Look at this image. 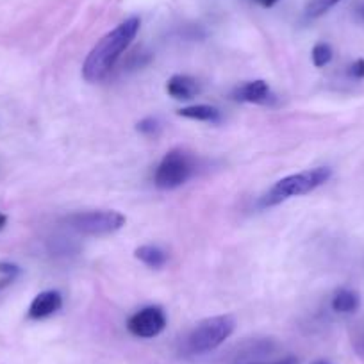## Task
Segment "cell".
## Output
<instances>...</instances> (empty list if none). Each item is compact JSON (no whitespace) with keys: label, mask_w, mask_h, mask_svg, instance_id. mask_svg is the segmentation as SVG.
I'll use <instances>...</instances> for the list:
<instances>
[{"label":"cell","mask_w":364,"mask_h":364,"mask_svg":"<svg viewBox=\"0 0 364 364\" xmlns=\"http://www.w3.org/2000/svg\"><path fill=\"white\" fill-rule=\"evenodd\" d=\"M139 26H141V22H139L138 16H131L120 26L114 27L113 31H109L106 36L100 38L99 43L91 48L82 65L84 80H87V82L102 80L114 68L117 61L127 50L129 45L132 43V40L138 34Z\"/></svg>","instance_id":"6da1fadb"},{"label":"cell","mask_w":364,"mask_h":364,"mask_svg":"<svg viewBox=\"0 0 364 364\" xmlns=\"http://www.w3.org/2000/svg\"><path fill=\"white\" fill-rule=\"evenodd\" d=\"M332 177V170L328 166H318L313 170H304L300 173L288 175L273 184L268 193L261 198L262 208H273L293 197H302L323 186Z\"/></svg>","instance_id":"7a4b0ae2"},{"label":"cell","mask_w":364,"mask_h":364,"mask_svg":"<svg viewBox=\"0 0 364 364\" xmlns=\"http://www.w3.org/2000/svg\"><path fill=\"white\" fill-rule=\"evenodd\" d=\"M236 328V320L230 314L205 318L193 327V331L184 338L182 353L184 355H202L218 348L225 339L232 336Z\"/></svg>","instance_id":"3957f363"},{"label":"cell","mask_w":364,"mask_h":364,"mask_svg":"<svg viewBox=\"0 0 364 364\" xmlns=\"http://www.w3.org/2000/svg\"><path fill=\"white\" fill-rule=\"evenodd\" d=\"M193 170V157L184 150L173 149L161 159L154 175V184L159 190H175L190 181Z\"/></svg>","instance_id":"277c9868"},{"label":"cell","mask_w":364,"mask_h":364,"mask_svg":"<svg viewBox=\"0 0 364 364\" xmlns=\"http://www.w3.org/2000/svg\"><path fill=\"white\" fill-rule=\"evenodd\" d=\"M127 218L118 211H86L73 213L65 218V223L82 236H107L125 225Z\"/></svg>","instance_id":"5b68a950"},{"label":"cell","mask_w":364,"mask_h":364,"mask_svg":"<svg viewBox=\"0 0 364 364\" xmlns=\"http://www.w3.org/2000/svg\"><path fill=\"white\" fill-rule=\"evenodd\" d=\"M166 313L159 306H146L136 311L127 320V331L134 338L150 339L159 336L166 328Z\"/></svg>","instance_id":"8992f818"},{"label":"cell","mask_w":364,"mask_h":364,"mask_svg":"<svg viewBox=\"0 0 364 364\" xmlns=\"http://www.w3.org/2000/svg\"><path fill=\"white\" fill-rule=\"evenodd\" d=\"M232 99L236 102L245 104H257V106H269L275 102V95L269 90L268 82L262 79L248 80V82L241 84L232 91Z\"/></svg>","instance_id":"52a82bcc"},{"label":"cell","mask_w":364,"mask_h":364,"mask_svg":"<svg viewBox=\"0 0 364 364\" xmlns=\"http://www.w3.org/2000/svg\"><path fill=\"white\" fill-rule=\"evenodd\" d=\"M61 307H63L61 293L55 291V289H47V291H41L40 295L34 296V300L29 306V313H27V316H29L31 320H45V318L58 313Z\"/></svg>","instance_id":"ba28073f"},{"label":"cell","mask_w":364,"mask_h":364,"mask_svg":"<svg viewBox=\"0 0 364 364\" xmlns=\"http://www.w3.org/2000/svg\"><path fill=\"white\" fill-rule=\"evenodd\" d=\"M200 91L198 80L191 75H171L166 80V93L175 100H190Z\"/></svg>","instance_id":"9c48e42d"},{"label":"cell","mask_w":364,"mask_h":364,"mask_svg":"<svg viewBox=\"0 0 364 364\" xmlns=\"http://www.w3.org/2000/svg\"><path fill=\"white\" fill-rule=\"evenodd\" d=\"M177 114L182 118H188V120L208 122V124H218V122H222V113H220L218 107L208 106V104L182 107V109L177 111Z\"/></svg>","instance_id":"30bf717a"},{"label":"cell","mask_w":364,"mask_h":364,"mask_svg":"<svg viewBox=\"0 0 364 364\" xmlns=\"http://www.w3.org/2000/svg\"><path fill=\"white\" fill-rule=\"evenodd\" d=\"M360 306V296L359 293L353 291V289L341 288L334 293L331 300L332 311L339 314H352L359 309Z\"/></svg>","instance_id":"8fae6325"},{"label":"cell","mask_w":364,"mask_h":364,"mask_svg":"<svg viewBox=\"0 0 364 364\" xmlns=\"http://www.w3.org/2000/svg\"><path fill=\"white\" fill-rule=\"evenodd\" d=\"M134 255L136 259H139V261L143 262V264L154 269L163 268L168 261V254L163 248L157 247V245H141V247L136 248Z\"/></svg>","instance_id":"7c38bea8"},{"label":"cell","mask_w":364,"mask_h":364,"mask_svg":"<svg viewBox=\"0 0 364 364\" xmlns=\"http://www.w3.org/2000/svg\"><path fill=\"white\" fill-rule=\"evenodd\" d=\"M339 2H343V0H307L306 16L311 20L320 18L325 13L331 11L332 8H336Z\"/></svg>","instance_id":"4fadbf2b"},{"label":"cell","mask_w":364,"mask_h":364,"mask_svg":"<svg viewBox=\"0 0 364 364\" xmlns=\"http://www.w3.org/2000/svg\"><path fill=\"white\" fill-rule=\"evenodd\" d=\"M332 55H334L332 47L328 43H323V41L314 45L313 52H311V59H313V65L316 66V68H323V66H327L328 63L332 61Z\"/></svg>","instance_id":"5bb4252c"},{"label":"cell","mask_w":364,"mask_h":364,"mask_svg":"<svg viewBox=\"0 0 364 364\" xmlns=\"http://www.w3.org/2000/svg\"><path fill=\"white\" fill-rule=\"evenodd\" d=\"M136 131H138L139 134L149 136V138H152V136L159 134L161 122L157 120V118H154V117L143 118V120H139L138 125H136Z\"/></svg>","instance_id":"9a60e30c"},{"label":"cell","mask_w":364,"mask_h":364,"mask_svg":"<svg viewBox=\"0 0 364 364\" xmlns=\"http://www.w3.org/2000/svg\"><path fill=\"white\" fill-rule=\"evenodd\" d=\"M0 273L4 275V284H9L16 279V275L20 273V268L16 264H11V262H0Z\"/></svg>","instance_id":"2e32d148"},{"label":"cell","mask_w":364,"mask_h":364,"mask_svg":"<svg viewBox=\"0 0 364 364\" xmlns=\"http://www.w3.org/2000/svg\"><path fill=\"white\" fill-rule=\"evenodd\" d=\"M352 345H353V350L357 352V355L364 359V323H360L359 327L355 328V332H353Z\"/></svg>","instance_id":"e0dca14e"},{"label":"cell","mask_w":364,"mask_h":364,"mask_svg":"<svg viewBox=\"0 0 364 364\" xmlns=\"http://www.w3.org/2000/svg\"><path fill=\"white\" fill-rule=\"evenodd\" d=\"M348 75L357 80L364 79V59H355V61L348 66Z\"/></svg>","instance_id":"ac0fdd59"},{"label":"cell","mask_w":364,"mask_h":364,"mask_svg":"<svg viewBox=\"0 0 364 364\" xmlns=\"http://www.w3.org/2000/svg\"><path fill=\"white\" fill-rule=\"evenodd\" d=\"M248 364H300V360L296 359V357L289 355V357H284V359L275 360V363H248Z\"/></svg>","instance_id":"d6986e66"},{"label":"cell","mask_w":364,"mask_h":364,"mask_svg":"<svg viewBox=\"0 0 364 364\" xmlns=\"http://www.w3.org/2000/svg\"><path fill=\"white\" fill-rule=\"evenodd\" d=\"M255 2H257L259 6H262V8H273L279 0H255Z\"/></svg>","instance_id":"ffe728a7"},{"label":"cell","mask_w":364,"mask_h":364,"mask_svg":"<svg viewBox=\"0 0 364 364\" xmlns=\"http://www.w3.org/2000/svg\"><path fill=\"white\" fill-rule=\"evenodd\" d=\"M6 222H8V218H6V216L2 215V213H0V229H2V227L6 225Z\"/></svg>","instance_id":"44dd1931"},{"label":"cell","mask_w":364,"mask_h":364,"mask_svg":"<svg viewBox=\"0 0 364 364\" xmlns=\"http://www.w3.org/2000/svg\"><path fill=\"white\" fill-rule=\"evenodd\" d=\"M311 364H332V363H331V360H327V359H316L314 363H311Z\"/></svg>","instance_id":"7402d4cb"},{"label":"cell","mask_w":364,"mask_h":364,"mask_svg":"<svg viewBox=\"0 0 364 364\" xmlns=\"http://www.w3.org/2000/svg\"><path fill=\"white\" fill-rule=\"evenodd\" d=\"M363 15H364V9H363Z\"/></svg>","instance_id":"603a6c76"}]
</instances>
